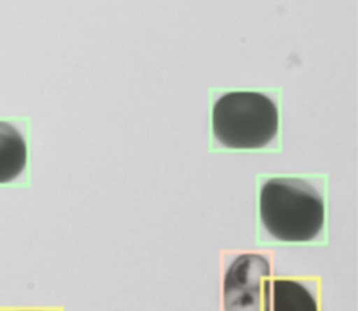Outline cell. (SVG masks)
Listing matches in <instances>:
<instances>
[{
  "label": "cell",
  "mask_w": 358,
  "mask_h": 311,
  "mask_svg": "<svg viewBox=\"0 0 358 311\" xmlns=\"http://www.w3.org/2000/svg\"><path fill=\"white\" fill-rule=\"evenodd\" d=\"M260 219L274 238L285 243H306L323 227L324 202L305 180L273 177L260 191Z\"/></svg>",
  "instance_id": "1"
},
{
  "label": "cell",
  "mask_w": 358,
  "mask_h": 311,
  "mask_svg": "<svg viewBox=\"0 0 358 311\" xmlns=\"http://www.w3.org/2000/svg\"><path fill=\"white\" fill-rule=\"evenodd\" d=\"M211 124L221 145L231 149H257L275 137L278 109L264 93L229 92L215 102Z\"/></svg>",
  "instance_id": "2"
},
{
  "label": "cell",
  "mask_w": 358,
  "mask_h": 311,
  "mask_svg": "<svg viewBox=\"0 0 358 311\" xmlns=\"http://www.w3.org/2000/svg\"><path fill=\"white\" fill-rule=\"evenodd\" d=\"M270 275V262L264 255L256 252L238 255L224 276L225 311H260L263 283Z\"/></svg>",
  "instance_id": "3"
},
{
  "label": "cell",
  "mask_w": 358,
  "mask_h": 311,
  "mask_svg": "<svg viewBox=\"0 0 358 311\" xmlns=\"http://www.w3.org/2000/svg\"><path fill=\"white\" fill-rule=\"evenodd\" d=\"M264 311H317V303L301 282L268 279L263 283Z\"/></svg>",
  "instance_id": "4"
},
{
  "label": "cell",
  "mask_w": 358,
  "mask_h": 311,
  "mask_svg": "<svg viewBox=\"0 0 358 311\" xmlns=\"http://www.w3.org/2000/svg\"><path fill=\"white\" fill-rule=\"evenodd\" d=\"M27 163V145L20 131L0 121V183L17 179Z\"/></svg>",
  "instance_id": "5"
},
{
  "label": "cell",
  "mask_w": 358,
  "mask_h": 311,
  "mask_svg": "<svg viewBox=\"0 0 358 311\" xmlns=\"http://www.w3.org/2000/svg\"><path fill=\"white\" fill-rule=\"evenodd\" d=\"M29 311H35V310H29Z\"/></svg>",
  "instance_id": "6"
}]
</instances>
